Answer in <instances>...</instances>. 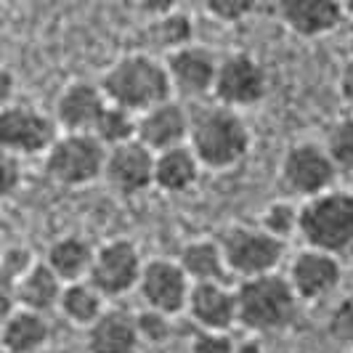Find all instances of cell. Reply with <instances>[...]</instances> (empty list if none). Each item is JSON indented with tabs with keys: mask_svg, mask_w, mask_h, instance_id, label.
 Returning <instances> with one entry per match:
<instances>
[{
	"mask_svg": "<svg viewBox=\"0 0 353 353\" xmlns=\"http://www.w3.org/2000/svg\"><path fill=\"white\" fill-rule=\"evenodd\" d=\"M202 170H231L250 154L252 133L242 112L215 101L189 106V139Z\"/></svg>",
	"mask_w": 353,
	"mask_h": 353,
	"instance_id": "cell-1",
	"label": "cell"
},
{
	"mask_svg": "<svg viewBox=\"0 0 353 353\" xmlns=\"http://www.w3.org/2000/svg\"><path fill=\"white\" fill-rule=\"evenodd\" d=\"M99 88L104 93L106 104L125 109L136 117L146 109L173 99L162 59L146 51L125 53L114 59L101 74Z\"/></svg>",
	"mask_w": 353,
	"mask_h": 353,
	"instance_id": "cell-2",
	"label": "cell"
},
{
	"mask_svg": "<svg viewBox=\"0 0 353 353\" xmlns=\"http://www.w3.org/2000/svg\"><path fill=\"white\" fill-rule=\"evenodd\" d=\"M236 292V324L250 335H271L287 330L295 316L301 301L284 274H265L255 279H245L234 287Z\"/></svg>",
	"mask_w": 353,
	"mask_h": 353,
	"instance_id": "cell-3",
	"label": "cell"
},
{
	"mask_svg": "<svg viewBox=\"0 0 353 353\" xmlns=\"http://www.w3.org/2000/svg\"><path fill=\"white\" fill-rule=\"evenodd\" d=\"M298 236L319 252L337 255L353 248V192L332 189L301 202Z\"/></svg>",
	"mask_w": 353,
	"mask_h": 353,
	"instance_id": "cell-4",
	"label": "cell"
},
{
	"mask_svg": "<svg viewBox=\"0 0 353 353\" xmlns=\"http://www.w3.org/2000/svg\"><path fill=\"white\" fill-rule=\"evenodd\" d=\"M218 245L229 274L239 276L242 282L276 274L287 252L284 242L265 234L261 226H248V223H234L229 229H223L218 236Z\"/></svg>",
	"mask_w": 353,
	"mask_h": 353,
	"instance_id": "cell-5",
	"label": "cell"
},
{
	"mask_svg": "<svg viewBox=\"0 0 353 353\" xmlns=\"http://www.w3.org/2000/svg\"><path fill=\"white\" fill-rule=\"evenodd\" d=\"M106 149L90 133H59V139L43 157L46 176L53 183L80 189L104 176Z\"/></svg>",
	"mask_w": 353,
	"mask_h": 353,
	"instance_id": "cell-6",
	"label": "cell"
},
{
	"mask_svg": "<svg viewBox=\"0 0 353 353\" xmlns=\"http://www.w3.org/2000/svg\"><path fill=\"white\" fill-rule=\"evenodd\" d=\"M337 168L327 154L321 141H298L284 149L279 159V181L290 196L314 199V196L332 192L337 181Z\"/></svg>",
	"mask_w": 353,
	"mask_h": 353,
	"instance_id": "cell-7",
	"label": "cell"
},
{
	"mask_svg": "<svg viewBox=\"0 0 353 353\" xmlns=\"http://www.w3.org/2000/svg\"><path fill=\"white\" fill-rule=\"evenodd\" d=\"M268 96V72L263 61H258L248 51H231L218 59V74L212 101L229 109H250L258 106Z\"/></svg>",
	"mask_w": 353,
	"mask_h": 353,
	"instance_id": "cell-8",
	"label": "cell"
},
{
	"mask_svg": "<svg viewBox=\"0 0 353 353\" xmlns=\"http://www.w3.org/2000/svg\"><path fill=\"white\" fill-rule=\"evenodd\" d=\"M59 139V128L53 114L32 104H8L0 109V152L17 159L37 157Z\"/></svg>",
	"mask_w": 353,
	"mask_h": 353,
	"instance_id": "cell-9",
	"label": "cell"
},
{
	"mask_svg": "<svg viewBox=\"0 0 353 353\" xmlns=\"http://www.w3.org/2000/svg\"><path fill=\"white\" fill-rule=\"evenodd\" d=\"M143 258L130 239H109L93 250L88 279L85 282L101 298H123L133 292L141 279Z\"/></svg>",
	"mask_w": 353,
	"mask_h": 353,
	"instance_id": "cell-10",
	"label": "cell"
},
{
	"mask_svg": "<svg viewBox=\"0 0 353 353\" xmlns=\"http://www.w3.org/2000/svg\"><path fill=\"white\" fill-rule=\"evenodd\" d=\"M162 64L170 80L173 99H178L181 104H205V99L212 96L215 74H218V56L210 48L199 43H189L178 51L168 53Z\"/></svg>",
	"mask_w": 353,
	"mask_h": 353,
	"instance_id": "cell-11",
	"label": "cell"
},
{
	"mask_svg": "<svg viewBox=\"0 0 353 353\" xmlns=\"http://www.w3.org/2000/svg\"><path fill=\"white\" fill-rule=\"evenodd\" d=\"M136 292L141 295L143 308L173 319L186 311L192 282L186 279V274L181 271V265L176 261L152 258V261H143Z\"/></svg>",
	"mask_w": 353,
	"mask_h": 353,
	"instance_id": "cell-12",
	"label": "cell"
},
{
	"mask_svg": "<svg viewBox=\"0 0 353 353\" xmlns=\"http://www.w3.org/2000/svg\"><path fill=\"white\" fill-rule=\"evenodd\" d=\"M284 276L298 301L316 303L337 292V287L343 284V263L337 255L303 248L292 255Z\"/></svg>",
	"mask_w": 353,
	"mask_h": 353,
	"instance_id": "cell-13",
	"label": "cell"
},
{
	"mask_svg": "<svg viewBox=\"0 0 353 353\" xmlns=\"http://www.w3.org/2000/svg\"><path fill=\"white\" fill-rule=\"evenodd\" d=\"M106 186L120 196H139L154 186V152L143 143L130 141L106 149L104 176Z\"/></svg>",
	"mask_w": 353,
	"mask_h": 353,
	"instance_id": "cell-14",
	"label": "cell"
},
{
	"mask_svg": "<svg viewBox=\"0 0 353 353\" xmlns=\"http://www.w3.org/2000/svg\"><path fill=\"white\" fill-rule=\"evenodd\" d=\"M189 139V106L178 99L146 109L136 117V141L143 143L149 152H168L183 146Z\"/></svg>",
	"mask_w": 353,
	"mask_h": 353,
	"instance_id": "cell-15",
	"label": "cell"
},
{
	"mask_svg": "<svg viewBox=\"0 0 353 353\" xmlns=\"http://www.w3.org/2000/svg\"><path fill=\"white\" fill-rule=\"evenodd\" d=\"M104 109L106 99L96 83L74 80V83H67L56 96L53 120L59 133H93Z\"/></svg>",
	"mask_w": 353,
	"mask_h": 353,
	"instance_id": "cell-16",
	"label": "cell"
},
{
	"mask_svg": "<svg viewBox=\"0 0 353 353\" xmlns=\"http://www.w3.org/2000/svg\"><path fill=\"white\" fill-rule=\"evenodd\" d=\"M276 14L292 35L305 40L330 35L345 24V6L335 0H282Z\"/></svg>",
	"mask_w": 353,
	"mask_h": 353,
	"instance_id": "cell-17",
	"label": "cell"
},
{
	"mask_svg": "<svg viewBox=\"0 0 353 353\" xmlns=\"http://www.w3.org/2000/svg\"><path fill=\"white\" fill-rule=\"evenodd\" d=\"M186 314L199 332L229 335L236 327V292L229 284H192Z\"/></svg>",
	"mask_w": 353,
	"mask_h": 353,
	"instance_id": "cell-18",
	"label": "cell"
},
{
	"mask_svg": "<svg viewBox=\"0 0 353 353\" xmlns=\"http://www.w3.org/2000/svg\"><path fill=\"white\" fill-rule=\"evenodd\" d=\"M85 332H88V353H136L141 345L136 314L125 308H106Z\"/></svg>",
	"mask_w": 353,
	"mask_h": 353,
	"instance_id": "cell-19",
	"label": "cell"
},
{
	"mask_svg": "<svg viewBox=\"0 0 353 353\" xmlns=\"http://www.w3.org/2000/svg\"><path fill=\"white\" fill-rule=\"evenodd\" d=\"M176 263L186 274V279L192 284H229V268L223 261V252L218 239L199 236L186 242L178 252Z\"/></svg>",
	"mask_w": 353,
	"mask_h": 353,
	"instance_id": "cell-20",
	"label": "cell"
},
{
	"mask_svg": "<svg viewBox=\"0 0 353 353\" xmlns=\"http://www.w3.org/2000/svg\"><path fill=\"white\" fill-rule=\"evenodd\" d=\"M93 245L85 242L77 234L59 236L56 242L48 245L43 263L53 271V276L61 284H74L88 279L90 263H93Z\"/></svg>",
	"mask_w": 353,
	"mask_h": 353,
	"instance_id": "cell-21",
	"label": "cell"
},
{
	"mask_svg": "<svg viewBox=\"0 0 353 353\" xmlns=\"http://www.w3.org/2000/svg\"><path fill=\"white\" fill-rule=\"evenodd\" d=\"M199 176H202V165L186 143L154 154V186L165 194L192 192L199 183Z\"/></svg>",
	"mask_w": 353,
	"mask_h": 353,
	"instance_id": "cell-22",
	"label": "cell"
},
{
	"mask_svg": "<svg viewBox=\"0 0 353 353\" xmlns=\"http://www.w3.org/2000/svg\"><path fill=\"white\" fill-rule=\"evenodd\" d=\"M61 290H64V284L53 276L51 268L43 263V261H37V263L14 284L17 308H24V311L48 316L51 311H59Z\"/></svg>",
	"mask_w": 353,
	"mask_h": 353,
	"instance_id": "cell-23",
	"label": "cell"
},
{
	"mask_svg": "<svg viewBox=\"0 0 353 353\" xmlns=\"http://www.w3.org/2000/svg\"><path fill=\"white\" fill-rule=\"evenodd\" d=\"M51 337L48 316L17 308L0 327L3 353H37Z\"/></svg>",
	"mask_w": 353,
	"mask_h": 353,
	"instance_id": "cell-24",
	"label": "cell"
},
{
	"mask_svg": "<svg viewBox=\"0 0 353 353\" xmlns=\"http://www.w3.org/2000/svg\"><path fill=\"white\" fill-rule=\"evenodd\" d=\"M104 311H106V301L88 282L64 284L61 301H59V314L67 319L70 324L88 330L90 324H96V319L101 316Z\"/></svg>",
	"mask_w": 353,
	"mask_h": 353,
	"instance_id": "cell-25",
	"label": "cell"
},
{
	"mask_svg": "<svg viewBox=\"0 0 353 353\" xmlns=\"http://www.w3.org/2000/svg\"><path fill=\"white\" fill-rule=\"evenodd\" d=\"M146 37H149L154 51H165V56H168V53L194 43L192 40L194 37V27H192V19L186 17V14H178L176 8H170V11H165V14H159V17L149 21Z\"/></svg>",
	"mask_w": 353,
	"mask_h": 353,
	"instance_id": "cell-26",
	"label": "cell"
},
{
	"mask_svg": "<svg viewBox=\"0 0 353 353\" xmlns=\"http://www.w3.org/2000/svg\"><path fill=\"white\" fill-rule=\"evenodd\" d=\"M90 136H96L104 149H114V146L136 141V114L106 104V109L101 112V117H99V123H96Z\"/></svg>",
	"mask_w": 353,
	"mask_h": 353,
	"instance_id": "cell-27",
	"label": "cell"
},
{
	"mask_svg": "<svg viewBox=\"0 0 353 353\" xmlns=\"http://www.w3.org/2000/svg\"><path fill=\"white\" fill-rule=\"evenodd\" d=\"M265 234H271L279 242H290L292 236H298V226H301V205L290 202V199H276L271 202L261 215L258 223Z\"/></svg>",
	"mask_w": 353,
	"mask_h": 353,
	"instance_id": "cell-28",
	"label": "cell"
},
{
	"mask_svg": "<svg viewBox=\"0 0 353 353\" xmlns=\"http://www.w3.org/2000/svg\"><path fill=\"white\" fill-rule=\"evenodd\" d=\"M324 149L337 168V173H348L353 176V117L345 114L330 125L327 136H324Z\"/></svg>",
	"mask_w": 353,
	"mask_h": 353,
	"instance_id": "cell-29",
	"label": "cell"
},
{
	"mask_svg": "<svg viewBox=\"0 0 353 353\" xmlns=\"http://www.w3.org/2000/svg\"><path fill=\"white\" fill-rule=\"evenodd\" d=\"M327 332H330V337L335 340L337 345H343L348 353L353 351V295L343 298L332 308Z\"/></svg>",
	"mask_w": 353,
	"mask_h": 353,
	"instance_id": "cell-30",
	"label": "cell"
},
{
	"mask_svg": "<svg viewBox=\"0 0 353 353\" xmlns=\"http://www.w3.org/2000/svg\"><path fill=\"white\" fill-rule=\"evenodd\" d=\"M136 327H139L141 343H149V345H162L173 335V319L162 316L157 311H149V308L136 314Z\"/></svg>",
	"mask_w": 353,
	"mask_h": 353,
	"instance_id": "cell-31",
	"label": "cell"
},
{
	"mask_svg": "<svg viewBox=\"0 0 353 353\" xmlns=\"http://www.w3.org/2000/svg\"><path fill=\"white\" fill-rule=\"evenodd\" d=\"M252 11H255L252 0H208L205 3V14L221 24H236Z\"/></svg>",
	"mask_w": 353,
	"mask_h": 353,
	"instance_id": "cell-32",
	"label": "cell"
},
{
	"mask_svg": "<svg viewBox=\"0 0 353 353\" xmlns=\"http://www.w3.org/2000/svg\"><path fill=\"white\" fill-rule=\"evenodd\" d=\"M35 263H37V258L32 255V250L21 248V245L3 248V255H0V271H3L14 284H17Z\"/></svg>",
	"mask_w": 353,
	"mask_h": 353,
	"instance_id": "cell-33",
	"label": "cell"
},
{
	"mask_svg": "<svg viewBox=\"0 0 353 353\" xmlns=\"http://www.w3.org/2000/svg\"><path fill=\"white\" fill-rule=\"evenodd\" d=\"M21 178H24L21 159L0 152V202H6V199H11L17 194L19 186H21Z\"/></svg>",
	"mask_w": 353,
	"mask_h": 353,
	"instance_id": "cell-34",
	"label": "cell"
},
{
	"mask_svg": "<svg viewBox=\"0 0 353 353\" xmlns=\"http://www.w3.org/2000/svg\"><path fill=\"white\" fill-rule=\"evenodd\" d=\"M234 337L221 332H196L189 353H234Z\"/></svg>",
	"mask_w": 353,
	"mask_h": 353,
	"instance_id": "cell-35",
	"label": "cell"
},
{
	"mask_svg": "<svg viewBox=\"0 0 353 353\" xmlns=\"http://www.w3.org/2000/svg\"><path fill=\"white\" fill-rule=\"evenodd\" d=\"M337 93H340V101L348 106L353 117V56L340 67V74H337Z\"/></svg>",
	"mask_w": 353,
	"mask_h": 353,
	"instance_id": "cell-36",
	"label": "cell"
},
{
	"mask_svg": "<svg viewBox=\"0 0 353 353\" xmlns=\"http://www.w3.org/2000/svg\"><path fill=\"white\" fill-rule=\"evenodd\" d=\"M17 311V298H14V282L0 271V327L3 321Z\"/></svg>",
	"mask_w": 353,
	"mask_h": 353,
	"instance_id": "cell-37",
	"label": "cell"
},
{
	"mask_svg": "<svg viewBox=\"0 0 353 353\" xmlns=\"http://www.w3.org/2000/svg\"><path fill=\"white\" fill-rule=\"evenodd\" d=\"M14 93H17V77L8 67H0V109L14 104Z\"/></svg>",
	"mask_w": 353,
	"mask_h": 353,
	"instance_id": "cell-38",
	"label": "cell"
},
{
	"mask_svg": "<svg viewBox=\"0 0 353 353\" xmlns=\"http://www.w3.org/2000/svg\"><path fill=\"white\" fill-rule=\"evenodd\" d=\"M234 353H265V348L258 337H248V340L234 343Z\"/></svg>",
	"mask_w": 353,
	"mask_h": 353,
	"instance_id": "cell-39",
	"label": "cell"
},
{
	"mask_svg": "<svg viewBox=\"0 0 353 353\" xmlns=\"http://www.w3.org/2000/svg\"><path fill=\"white\" fill-rule=\"evenodd\" d=\"M345 21H348V35L353 43V6H345Z\"/></svg>",
	"mask_w": 353,
	"mask_h": 353,
	"instance_id": "cell-40",
	"label": "cell"
},
{
	"mask_svg": "<svg viewBox=\"0 0 353 353\" xmlns=\"http://www.w3.org/2000/svg\"><path fill=\"white\" fill-rule=\"evenodd\" d=\"M3 248H6V245H3V239H0V255H3Z\"/></svg>",
	"mask_w": 353,
	"mask_h": 353,
	"instance_id": "cell-41",
	"label": "cell"
},
{
	"mask_svg": "<svg viewBox=\"0 0 353 353\" xmlns=\"http://www.w3.org/2000/svg\"><path fill=\"white\" fill-rule=\"evenodd\" d=\"M351 353H353V351H351Z\"/></svg>",
	"mask_w": 353,
	"mask_h": 353,
	"instance_id": "cell-42",
	"label": "cell"
}]
</instances>
